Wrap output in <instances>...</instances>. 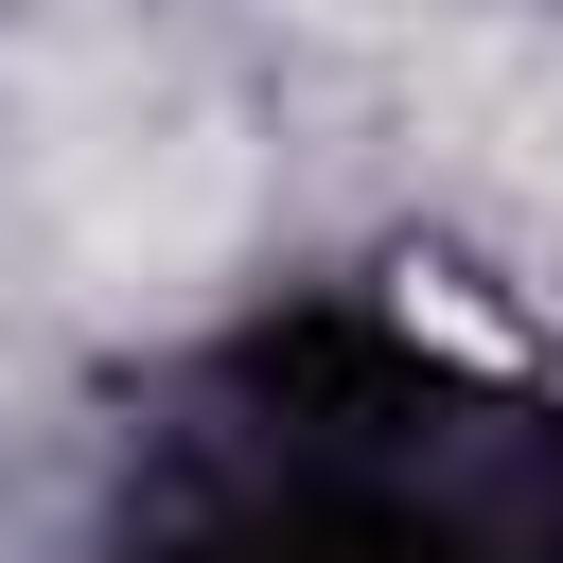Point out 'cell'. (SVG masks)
I'll list each match as a JSON object with an SVG mask.
<instances>
[{"mask_svg":"<svg viewBox=\"0 0 563 563\" xmlns=\"http://www.w3.org/2000/svg\"><path fill=\"white\" fill-rule=\"evenodd\" d=\"M141 563H563V422L387 317H299L176 405Z\"/></svg>","mask_w":563,"mask_h":563,"instance_id":"obj_1","label":"cell"}]
</instances>
